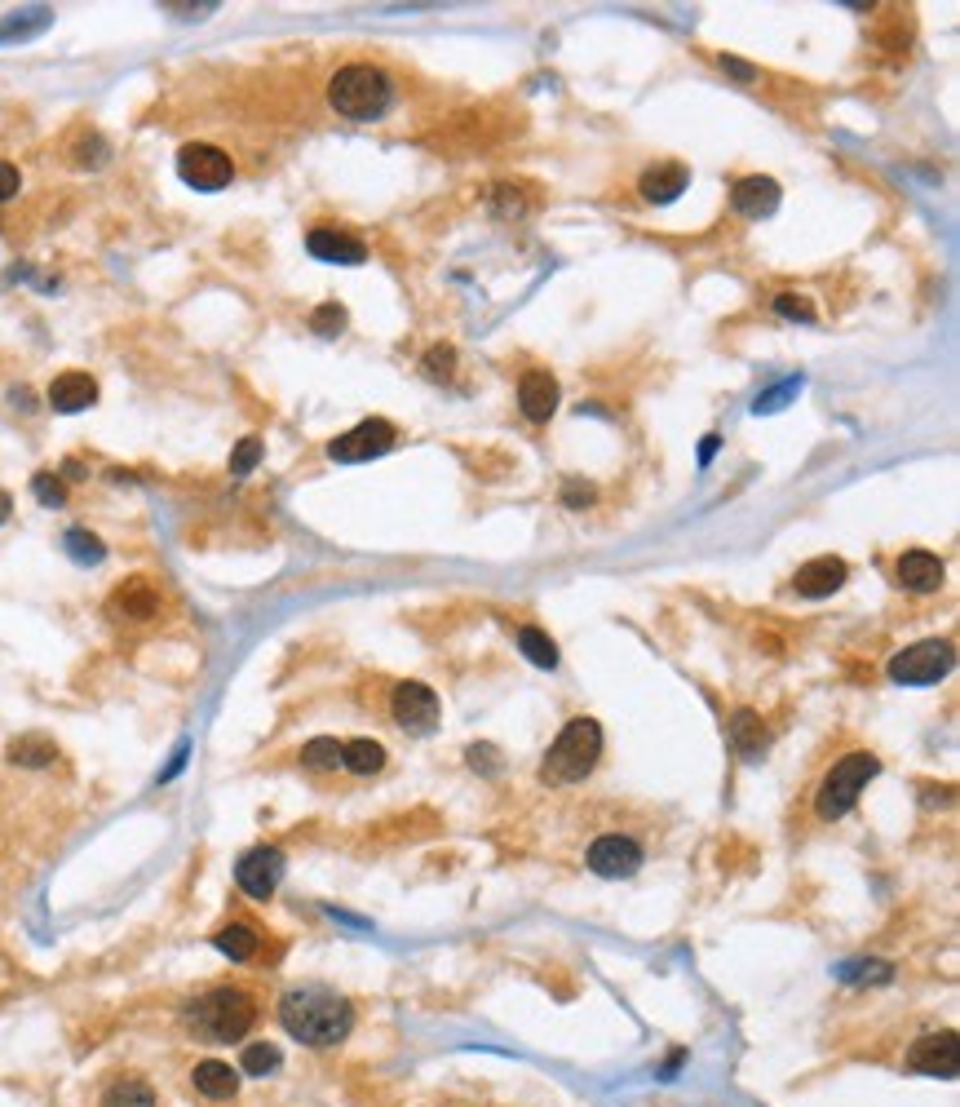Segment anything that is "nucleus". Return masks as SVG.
<instances>
[{"mask_svg": "<svg viewBox=\"0 0 960 1107\" xmlns=\"http://www.w3.org/2000/svg\"><path fill=\"white\" fill-rule=\"evenodd\" d=\"M301 766H310V771H336V766H341V740H332V736L310 740V745L301 749Z\"/></svg>", "mask_w": 960, "mask_h": 1107, "instance_id": "nucleus-29", "label": "nucleus"}, {"mask_svg": "<svg viewBox=\"0 0 960 1107\" xmlns=\"http://www.w3.org/2000/svg\"><path fill=\"white\" fill-rule=\"evenodd\" d=\"M584 864H589V873H598V877H633V873L642 869V846H638L633 837L606 833V837H598V841L589 846Z\"/></svg>", "mask_w": 960, "mask_h": 1107, "instance_id": "nucleus-10", "label": "nucleus"}, {"mask_svg": "<svg viewBox=\"0 0 960 1107\" xmlns=\"http://www.w3.org/2000/svg\"><path fill=\"white\" fill-rule=\"evenodd\" d=\"M947 669H951V642H943V638H925V642L899 651V656L889 661V678L903 682V687L938 682Z\"/></svg>", "mask_w": 960, "mask_h": 1107, "instance_id": "nucleus-7", "label": "nucleus"}, {"mask_svg": "<svg viewBox=\"0 0 960 1107\" xmlns=\"http://www.w3.org/2000/svg\"><path fill=\"white\" fill-rule=\"evenodd\" d=\"M186 1023L199 1041H213V1046H226V1041H244L257 1023V1001L244 988H213L186 1006Z\"/></svg>", "mask_w": 960, "mask_h": 1107, "instance_id": "nucleus-2", "label": "nucleus"}, {"mask_svg": "<svg viewBox=\"0 0 960 1107\" xmlns=\"http://www.w3.org/2000/svg\"><path fill=\"white\" fill-rule=\"evenodd\" d=\"M164 10H173V14H186V19H204V14H213L218 5L209 0V5H164Z\"/></svg>", "mask_w": 960, "mask_h": 1107, "instance_id": "nucleus-42", "label": "nucleus"}, {"mask_svg": "<svg viewBox=\"0 0 960 1107\" xmlns=\"http://www.w3.org/2000/svg\"><path fill=\"white\" fill-rule=\"evenodd\" d=\"M593 501V488L589 483H567V492H563V505H571V509H584Z\"/></svg>", "mask_w": 960, "mask_h": 1107, "instance_id": "nucleus-41", "label": "nucleus"}, {"mask_svg": "<svg viewBox=\"0 0 960 1107\" xmlns=\"http://www.w3.org/2000/svg\"><path fill=\"white\" fill-rule=\"evenodd\" d=\"M49 404L53 413H85L98 404V381L89 372H62L49 385Z\"/></svg>", "mask_w": 960, "mask_h": 1107, "instance_id": "nucleus-18", "label": "nucleus"}, {"mask_svg": "<svg viewBox=\"0 0 960 1107\" xmlns=\"http://www.w3.org/2000/svg\"><path fill=\"white\" fill-rule=\"evenodd\" d=\"M341 766L355 775H377L385 766V749L377 740H350V745H341Z\"/></svg>", "mask_w": 960, "mask_h": 1107, "instance_id": "nucleus-25", "label": "nucleus"}, {"mask_svg": "<svg viewBox=\"0 0 960 1107\" xmlns=\"http://www.w3.org/2000/svg\"><path fill=\"white\" fill-rule=\"evenodd\" d=\"M328 102H332L336 115L359 120V124L364 120H381L390 111V102H394V85H390V76L381 67H372V62H350V67H341L332 76Z\"/></svg>", "mask_w": 960, "mask_h": 1107, "instance_id": "nucleus-3", "label": "nucleus"}, {"mask_svg": "<svg viewBox=\"0 0 960 1107\" xmlns=\"http://www.w3.org/2000/svg\"><path fill=\"white\" fill-rule=\"evenodd\" d=\"M190 1081H195V1090H199L204 1098H213V1103H222V1098H235V1094H239V1072H235L231 1063H222V1059H204V1063H195Z\"/></svg>", "mask_w": 960, "mask_h": 1107, "instance_id": "nucleus-21", "label": "nucleus"}, {"mask_svg": "<svg viewBox=\"0 0 960 1107\" xmlns=\"http://www.w3.org/2000/svg\"><path fill=\"white\" fill-rule=\"evenodd\" d=\"M19 186H23L19 169H14L10 160H0V205H5V200H14V195H19Z\"/></svg>", "mask_w": 960, "mask_h": 1107, "instance_id": "nucleus-39", "label": "nucleus"}, {"mask_svg": "<svg viewBox=\"0 0 960 1107\" xmlns=\"http://www.w3.org/2000/svg\"><path fill=\"white\" fill-rule=\"evenodd\" d=\"M846 576H850V567L841 563V558H833V554H823V558H810L805 567H797V594L801 599H828V594H837L841 585H846Z\"/></svg>", "mask_w": 960, "mask_h": 1107, "instance_id": "nucleus-15", "label": "nucleus"}, {"mask_svg": "<svg viewBox=\"0 0 960 1107\" xmlns=\"http://www.w3.org/2000/svg\"><path fill=\"white\" fill-rule=\"evenodd\" d=\"M518 408L527 421H549L558 413V381L549 372H522L518 381Z\"/></svg>", "mask_w": 960, "mask_h": 1107, "instance_id": "nucleus-16", "label": "nucleus"}, {"mask_svg": "<svg viewBox=\"0 0 960 1107\" xmlns=\"http://www.w3.org/2000/svg\"><path fill=\"white\" fill-rule=\"evenodd\" d=\"M730 745H735V753H743V758H762V749L771 745L762 718H758L752 709H739L735 718H730Z\"/></svg>", "mask_w": 960, "mask_h": 1107, "instance_id": "nucleus-22", "label": "nucleus"}, {"mask_svg": "<svg viewBox=\"0 0 960 1107\" xmlns=\"http://www.w3.org/2000/svg\"><path fill=\"white\" fill-rule=\"evenodd\" d=\"M899 585H903V590H912V594L938 590V585H943V558L930 554V550H908L899 558Z\"/></svg>", "mask_w": 960, "mask_h": 1107, "instance_id": "nucleus-19", "label": "nucleus"}, {"mask_svg": "<svg viewBox=\"0 0 960 1107\" xmlns=\"http://www.w3.org/2000/svg\"><path fill=\"white\" fill-rule=\"evenodd\" d=\"M156 612H160V594H156V585L147 576L124 580L120 590L107 599V616H115V620H151Z\"/></svg>", "mask_w": 960, "mask_h": 1107, "instance_id": "nucleus-13", "label": "nucleus"}, {"mask_svg": "<svg viewBox=\"0 0 960 1107\" xmlns=\"http://www.w3.org/2000/svg\"><path fill=\"white\" fill-rule=\"evenodd\" d=\"M775 310H779L784 319L814 323V302H810V297H801V293H779V297H775Z\"/></svg>", "mask_w": 960, "mask_h": 1107, "instance_id": "nucleus-34", "label": "nucleus"}, {"mask_svg": "<svg viewBox=\"0 0 960 1107\" xmlns=\"http://www.w3.org/2000/svg\"><path fill=\"white\" fill-rule=\"evenodd\" d=\"M426 372H430L434 381H452V372H456V350H452V346H430V350H426Z\"/></svg>", "mask_w": 960, "mask_h": 1107, "instance_id": "nucleus-35", "label": "nucleus"}, {"mask_svg": "<svg viewBox=\"0 0 960 1107\" xmlns=\"http://www.w3.org/2000/svg\"><path fill=\"white\" fill-rule=\"evenodd\" d=\"M10 514H14V501H10V492H5V488H0V524H5Z\"/></svg>", "mask_w": 960, "mask_h": 1107, "instance_id": "nucleus-44", "label": "nucleus"}, {"mask_svg": "<svg viewBox=\"0 0 960 1107\" xmlns=\"http://www.w3.org/2000/svg\"><path fill=\"white\" fill-rule=\"evenodd\" d=\"M102 1107H156V1090L143 1077H120L102 1090Z\"/></svg>", "mask_w": 960, "mask_h": 1107, "instance_id": "nucleus-24", "label": "nucleus"}, {"mask_svg": "<svg viewBox=\"0 0 960 1107\" xmlns=\"http://www.w3.org/2000/svg\"><path fill=\"white\" fill-rule=\"evenodd\" d=\"M602 758V727L593 718H571L563 727V736L549 745L544 762H540V779L544 785H580V779L598 766Z\"/></svg>", "mask_w": 960, "mask_h": 1107, "instance_id": "nucleus-4", "label": "nucleus"}, {"mask_svg": "<svg viewBox=\"0 0 960 1107\" xmlns=\"http://www.w3.org/2000/svg\"><path fill=\"white\" fill-rule=\"evenodd\" d=\"M686 182H691L686 164H655V169L642 173L638 190H642V200H651V205H673L677 195L686 190Z\"/></svg>", "mask_w": 960, "mask_h": 1107, "instance_id": "nucleus-20", "label": "nucleus"}, {"mask_svg": "<svg viewBox=\"0 0 960 1107\" xmlns=\"http://www.w3.org/2000/svg\"><path fill=\"white\" fill-rule=\"evenodd\" d=\"M469 766L483 771V775H496V771H501V753H496L492 745H473V749H469Z\"/></svg>", "mask_w": 960, "mask_h": 1107, "instance_id": "nucleus-37", "label": "nucleus"}, {"mask_svg": "<svg viewBox=\"0 0 960 1107\" xmlns=\"http://www.w3.org/2000/svg\"><path fill=\"white\" fill-rule=\"evenodd\" d=\"M394 439H398V430H394L390 421L368 417V421H359L355 430L336 434V439L328 443V457H332V462H341V466H359V462L385 457V452L394 447Z\"/></svg>", "mask_w": 960, "mask_h": 1107, "instance_id": "nucleus-6", "label": "nucleus"}, {"mask_svg": "<svg viewBox=\"0 0 960 1107\" xmlns=\"http://www.w3.org/2000/svg\"><path fill=\"white\" fill-rule=\"evenodd\" d=\"M66 554H72L76 563H89V567H94V563H102V558H107V545H102L94 532L72 528V532H66Z\"/></svg>", "mask_w": 960, "mask_h": 1107, "instance_id": "nucleus-30", "label": "nucleus"}, {"mask_svg": "<svg viewBox=\"0 0 960 1107\" xmlns=\"http://www.w3.org/2000/svg\"><path fill=\"white\" fill-rule=\"evenodd\" d=\"M908 1068L921 1077H956L960 1068V1041L956 1032H930L908 1050Z\"/></svg>", "mask_w": 960, "mask_h": 1107, "instance_id": "nucleus-12", "label": "nucleus"}, {"mask_svg": "<svg viewBox=\"0 0 960 1107\" xmlns=\"http://www.w3.org/2000/svg\"><path fill=\"white\" fill-rule=\"evenodd\" d=\"M730 205L743 218H771L779 209V182L775 177H739L730 190Z\"/></svg>", "mask_w": 960, "mask_h": 1107, "instance_id": "nucleus-17", "label": "nucleus"}, {"mask_svg": "<svg viewBox=\"0 0 960 1107\" xmlns=\"http://www.w3.org/2000/svg\"><path fill=\"white\" fill-rule=\"evenodd\" d=\"M261 452H266V447H261V439H253V434H248V439H239V447H235V457H231V475H235V479L253 475V466L261 462Z\"/></svg>", "mask_w": 960, "mask_h": 1107, "instance_id": "nucleus-33", "label": "nucleus"}, {"mask_svg": "<svg viewBox=\"0 0 960 1107\" xmlns=\"http://www.w3.org/2000/svg\"><path fill=\"white\" fill-rule=\"evenodd\" d=\"M306 248H310V257H319V262H336V267H359L368 257L364 239L336 231V226H315L306 235Z\"/></svg>", "mask_w": 960, "mask_h": 1107, "instance_id": "nucleus-14", "label": "nucleus"}, {"mask_svg": "<svg viewBox=\"0 0 960 1107\" xmlns=\"http://www.w3.org/2000/svg\"><path fill=\"white\" fill-rule=\"evenodd\" d=\"M280 1023L293 1041L323 1050V1046H336V1041L350 1036L355 1006L341 993L323 988V984H301V988H288L280 997Z\"/></svg>", "mask_w": 960, "mask_h": 1107, "instance_id": "nucleus-1", "label": "nucleus"}, {"mask_svg": "<svg viewBox=\"0 0 960 1107\" xmlns=\"http://www.w3.org/2000/svg\"><path fill=\"white\" fill-rule=\"evenodd\" d=\"M310 329L319 333V337H336L341 329H346V310H341L336 302H328V306H319L315 315H310Z\"/></svg>", "mask_w": 960, "mask_h": 1107, "instance_id": "nucleus-32", "label": "nucleus"}, {"mask_svg": "<svg viewBox=\"0 0 960 1107\" xmlns=\"http://www.w3.org/2000/svg\"><path fill=\"white\" fill-rule=\"evenodd\" d=\"M717 67H722V72H726V76H735V81H743V85H752V81H758V67H748V62H739V58H726V53H722V58H717Z\"/></svg>", "mask_w": 960, "mask_h": 1107, "instance_id": "nucleus-40", "label": "nucleus"}, {"mask_svg": "<svg viewBox=\"0 0 960 1107\" xmlns=\"http://www.w3.org/2000/svg\"><path fill=\"white\" fill-rule=\"evenodd\" d=\"M213 944H218V952H226L231 961H253V957L261 952V931L248 926V922H231V926H222V931L213 935Z\"/></svg>", "mask_w": 960, "mask_h": 1107, "instance_id": "nucleus-23", "label": "nucleus"}, {"mask_svg": "<svg viewBox=\"0 0 960 1107\" xmlns=\"http://www.w3.org/2000/svg\"><path fill=\"white\" fill-rule=\"evenodd\" d=\"M280 1063H284V1055L274 1050L270 1041H253V1046H244V1055H239V1068L248 1077H270V1072H280Z\"/></svg>", "mask_w": 960, "mask_h": 1107, "instance_id": "nucleus-28", "label": "nucleus"}, {"mask_svg": "<svg viewBox=\"0 0 960 1107\" xmlns=\"http://www.w3.org/2000/svg\"><path fill=\"white\" fill-rule=\"evenodd\" d=\"M797 390H801V377H788L784 385H775V390H766V395H758L752 413H775V408H784V399H792Z\"/></svg>", "mask_w": 960, "mask_h": 1107, "instance_id": "nucleus-36", "label": "nucleus"}, {"mask_svg": "<svg viewBox=\"0 0 960 1107\" xmlns=\"http://www.w3.org/2000/svg\"><path fill=\"white\" fill-rule=\"evenodd\" d=\"M177 177L195 190H222L231 177H235V164L222 147H209V143H190L177 151Z\"/></svg>", "mask_w": 960, "mask_h": 1107, "instance_id": "nucleus-8", "label": "nucleus"}, {"mask_svg": "<svg viewBox=\"0 0 960 1107\" xmlns=\"http://www.w3.org/2000/svg\"><path fill=\"white\" fill-rule=\"evenodd\" d=\"M876 771H881V762H876L872 753H846L828 775H823L819 798H814V811H819L823 820L850 815L854 802H859V794L867 789V779H876Z\"/></svg>", "mask_w": 960, "mask_h": 1107, "instance_id": "nucleus-5", "label": "nucleus"}, {"mask_svg": "<svg viewBox=\"0 0 960 1107\" xmlns=\"http://www.w3.org/2000/svg\"><path fill=\"white\" fill-rule=\"evenodd\" d=\"M14 766H49L53 758H58V749H53V740H45V736H19L14 745H10V753H5Z\"/></svg>", "mask_w": 960, "mask_h": 1107, "instance_id": "nucleus-27", "label": "nucleus"}, {"mask_svg": "<svg viewBox=\"0 0 960 1107\" xmlns=\"http://www.w3.org/2000/svg\"><path fill=\"white\" fill-rule=\"evenodd\" d=\"M235 882H239L244 895L270 899L284 882V851L280 846H253V851H244L239 864H235Z\"/></svg>", "mask_w": 960, "mask_h": 1107, "instance_id": "nucleus-9", "label": "nucleus"}, {"mask_svg": "<svg viewBox=\"0 0 960 1107\" xmlns=\"http://www.w3.org/2000/svg\"><path fill=\"white\" fill-rule=\"evenodd\" d=\"M45 23H49V10H32V19H27V23H19V19H14V23H0V40H5V36H27V32H40Z\"/></svg>", "mask_w": 960, "mask_h": 1107, "instance_id": "nucleus-38", "label": "nucleus"}, {"mask_svg": "<svg viewBox=\"0 0 960 1107\" xmlns=\"http://www.w3.org/2000/svg\"><path fill=\"white\" fill-rule=\"evenodd\" d=\"M32 492H36V501H40V505H49V509L66 505V483H62L53 470H40V475L32 479Z\"/></svg>", "mask_w": 960, "mask_h": 1107, "instance_id": "nucleus-31", "label": "nucleus"}, {"mask_svg": "<svg viewBox=\"0 0 960 1107\" xmlns=\"http://www.w3.org/2000/svg\"><path fill=\"white\" fill-rule=\"evenodd\" d=\"M518 647H522V656H527L531 665H540V669H558V647H554V638H549L544 629H536V625L518 629Z\"/></svg>", "mask_w": 960, "mask_h": 1107, "instance_id": "nucleus-26", "label": "nucleus"}, {"mask_svg": "<svg viewBox=\"0 0 960 1107\" xmlns=\"http://www.w3.org/2000/svg\"><path fill=\"white\" fill-rule=\"evenodd\" d=\"M717 443H722V434H704V443H700V466H709V462H713Z\"/></svg>", "mask_w": 960, "mask_h": 1107, "instance_id": "nucleus-43", "label": "nucleus"}, {"mask_svg": "<svg viewBox=\"0 0 960 1107\" xmlns=\"http://www.w3.org/2000/svg\"><path fill=\"white\" fill-rule=\"evenodd\" d=\"M390 713H394L398 727L426 736V731H434V723H439V696H434L426 682H398V687H394V700H390Z\"/></svg>", "mask_w": 960, "mask_h": 1107, "instance_id": "nucleus-11", "label": "nucleus"}]
</instances>
